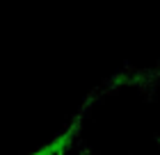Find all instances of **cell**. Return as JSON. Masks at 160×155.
Segmentation results:
<instances>
[{"label": "cell", "mask_w": 160, "mask_h": 155, "mask_svg": "<svg viewBox=\"0 0 160 155\" xmlns=\"http://www.w3.org/2000/svg\"><path fill=\"white\" fill-rule=\"evenodd\" d=\"M60 155H62V153H60Z\"/></svg>", "instance_id": "obj_1"}]
</instances>
